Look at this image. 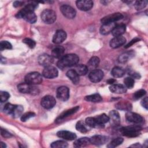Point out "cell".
Returning a JSON list of instances; mask_svg holds the SVG:
<instances>
[{
	"instance_id": "484cf974",
	"label": "cell",
	"mask_w": 148,
	"mask_h": 148,
	"mask_svg": "<svg viewBox=\"0 0 148 148\" xmlns=\"http://www.w3.org/2000/svg\"><path fill=\"white\" fill-rule=\"evenodd\" d=\"M116 24L114 23H108L103 24L100 28V32L102 35H107L112 32L113 28L116 26Z\"/></svg>"
},
{
	"instance_id": "6da1fadb",
	"label": "cell",
	"mask_w": 148,
	"mask_h": 148,
	"mask_svg": "<svg viewBox=\"0 0 148 148\" xmlns=\"http://www.w3.org/2000/svg\"><path fill=\"white\" fill-rule=\"evenodd\" d=\"M79 61V57L75 54H68L64 56L57 62V66L60 69L75 66Z\"/></svg>"
},
{
	"instance_id": "b9f144b4",
	"label": "cell",
	"mask_w": 148,
	"mask_h": 148,
	"mask_svg": "<svg viewBox=\"0 0 148 148\" xmlns=\"http://www.w3.org/2000/svg\"><path fill=\"white\" fill-rule=\"evenodd\" d=\"M23 108L21 106H19V105H16V107L13 112V113H12V116L16 118V117H18L19 116H21L22 113L23 112Z\"/></svg>"
},
{
	"instance_id": "bcb514c9",
	"label": "cell",
	"mask_w": 148,
	"mask_h": 148,
	"mask_svg": "<svg viewBox=\"0 0 148 148\" xmlns=\"http://www.w3.org/2000/svg\"><path fill=\"white\" fill-rule=\"evenodd\" d=\"M35 116V114L34 112H27L21 115V120L22 121H26L27 120H28V119H29L31 117H34Z\"/></svg>"
},
{
	"instance_id": "60d3db41",
	"label": "cell",
	"mask_w": 148,
	"mask_h": 148,
	"mask_svg": "<svg viewBox=\"0 0 148 148\" xmlns=\"http://www.w3.org/2000/svg\"><path fill=\"white\" fill-rule=\"evenodd\" d=\"M147 4V1H138L135 2L134 6L136 10H139L145 8Z\"/></svg>"
},
{
	"instance_id": "5b68a950",
	"label": "cell",
	"mask_w": 148,
	"mask_h": 148,
	"mask_svg": "<svg viewBox=\"0 0 148 148\" xmlns=\"http://www.w3.org/2000/svg\"><path fill=\"white\" fill-rule=\"evenodd\" d=\"M40 17L43 22L46 24H52L56 20V13L51 9L44 10L40 14Z\"/></svg>"
},
{
	"instance_id": "8992f818",
	"label": "cell",
	"mask_w": 148,
	"mask_h": 148,
	"mask_svg": "<svg viewBox=\"0 0 148 148\" xmlns=\"http://www.w3.org/2000/svg\"><path fill=\"white\" fill-rule=\"evenodd\" d=\"M18 90L21 93H29L31 94H38V88L36 87H34L33 86L27 83H22L19 84L17 86Z\"/></svg>"
},
{
	"instance_id": "836d02e7",
	"label": "cell",
	"mask_w": 148,
	"mask_h": 148,
	"mask_svg": "<svg viewBox=\"0 0 148 148\" xmlns=\"http://www.w3.org/2000/svg\"><path fill=\"white\" fill-rule=\"evenodd\" d=\"M86 124L89 127L93 128H102L103 126L99 125L96 121L94 117H87L86 119Z\"/></svg>"
},
{
	"instance_id": "8d00e7d4",
	"label": "cell",
	"mask_w": 148,
	"mask_h": 148,
	"mask_svg": "<svg viewBox=\"0 0 148 148\" xmlns=\"http://www.w3.org/2000/svg\"><path fill=\"white\" fill-rule=\"evenodd\" d=\"M16 107V105H13V104L10 103H7L4 106L3 111L6 114H12V113H13Z\"/></svg>"
},
{
	"instance_id": "11a10c76",
	"label": "cell",
	"mask_w": 148,
	"mask_h": 148,
	"mask_svg": "<svg viewBox=\"0 0 148 148\" xmlns=\"http://www.w3.org/2000/svg\"><path fill=\"white\" fill-rule=\"evenodd\" d=\"M131 147H141V146H140L139 143H136V144H135V145H131Z\"/></svg>"
},
{
	"instance_id": "d6a6232c",
	"label": "cell",
	"mask_w": 148,
	"mask_h": 148,
	"mask_svg": "<svg viewBox=\"0 0 148 148\" xmlns=\"http://www.w3.org/2000/svg\"><path fill=\"white\" fill-rule=\"evenodd\" d=\"M74 70L77 72V73L79 76L85 75L88 71L87 66L85 65H83V64L77 65Z\"/></svg>"
},
{
	"instance_id": "4dcf8cb0",
	"label": "cell",
	"mask_w": 148,
	"mask_h": 148,
	"mask_svg": "<svg viewBox=\"0 0 148 148\" xmlns=\"http://www.w3.org/2000/svg\"><path fill=\"white\" fill-rule=\"evenodd\" d=\"M124 73H125L124 70L122 68H120L119 66L114 67L111 71L112 75L116 78L121 77L122 76H124Z\"/></svg>"
},
{
	"instance_id": "2e32d148",
	"label": "cell",
	"mask_w": 148,
	"mask_h": 148,
	"mask_svg": "<svg viewBox=\"0 0 148 148\" xmlns=\"http://www.w3.org/2000/svg\"><path fill=\"white\" fill-rule=\"evenodd\" d=\"M66 38V32L61 29L57 30L53 37V42L56 44H60Z\"/></svg>"
},
{
	"instance_id": "db71d44e",
	"label": "cell",
	"mask_w": 148,
	"mask_h": 148,
	"mask_svg": "<svg viewBox=\"0 0 148 148\" xmlns=\"http://www.w3.org/2000/svg\"><path fill=\"white\" fill-rule=\"evenodd\" d=\"M108 83L109 84H113L115 82H116V80L115 79H109L108 81H107Z\"/></svg>"
},
{
	"instance_id": "ffe728a7",
	"label": "cell",
	"mask_w": 148,
	"mask_h": 148,
	"mask_svg": "<svg viewBox=\"0 0 148 148\" xmlns=\"http://www.w3.org/2000/svg\"><path fill=\"white\" fill-rule=\"evenodd\" d=\"M57 135L61 138L67 140H73L76 138V135L72 132L68 131H59L57 133Z\"/></svg>"
},
{
	"instance_id": "f907efd6",
	"label": "cell",
	"mask_w": 148,
	"mask_h": 148,
	"mask_svg": "<svg viewBox=\"0 0 148 148\" xmlns=\"http://www.w3.org/2000/svg\"><path fill=\"white\" fill-rule=\"evenodd\" d=\"M139 40H140V39L138 38H135L133 39L132 40H131V41L125 46V48H128L129 47H130L131 46H132L133 44H134V43H136L137 42H138Z\"/></svg>"
},
{
	"instance_id": "603a6c76",
	"label": "cell",
	"mask_w": 148,
	"mask_h": 148,
	"mask_svg": "<svg viewBox=\"0 0 148 148\" xmlns=\"http://www.w3.org/2000/svg\"><path fill=\"white\" fill-rule=\"evenodd\" d=\"M135 56V53L132 51H128L120 54L119 57V61L120 63H125L131 60Z\"/></svg>"
},
{
	"instance_id": "30bf717a",
	"label": "cell",
	"mask_w": 148,
	"mask_h": 148,
	"mask_svg": "<svg viewBox=\"0 0 148 148\" xmlns=\"http://www.w3.org/2000/svg\"><path fill=\"white\" fill-rule=\"evenodd\" d=\"M58 70L51 65L45 66L42 72V75L48 79H53L56 77L58 76Z\"/></svg>"
},
{
	"instance_id": "9c48e42d",
	"label": "cell",
	"mask_w": 148,
	"mask_h": 148,
	"mask_svg": "<svg viewBox=\"0 0 148 148\" xmlns=\"http://www.w3.org/2000/svg\"><path fill=\"white\" fill-rule=\"evenodd\" d=\"M60 10L65 17L69 19L74 18L76 14L75 9L68 5H63L61 6Z\"/></svg>"
},
{
	"instance_id": "e0dca14e",
	"label": "cell",
	"mask_w": 148,
	"mask_h": 148,
	"mask_svg": "<svg viewBox=\"0 0 148 148\" xmlns=\"http://www.w3.org/2000/svg\"><path fill=\"white\" fill-rule=\"evenodd\" d=\"M109 118L110 121V124L116 127L120 124V116L119 112L116 110H111L109 113Z\"/></svg>"
},
{
	"instance_id": "8fae6325",
	"label": "cell",
	"mask_w": 148,
	"mask_h": 148,
	"mask_svg": "<svg viewBox=\"0 0 148 148\" xmlns=\"http://www.w3.org/2000/svg\"><path fill=\"white\" fill-rule=\"evenodd\" d=\"M57 97L62 101H67L69 97V90L66 86L59 87L57 90Z\"/></svg>"
},
{
	"instance_id": "d590c367",
	"label": "cell",
	"mask_w": 148,
	"mask_h": 148,
	"mask_svg": "<svg viewBox=\"0 0 148 148\" xmlns=\"http://www.w3.org/2000/svg\"><path fill=\"white\" fill-rule=\"evenodd\" d=\"M50 146L53 148H65L68 147V143L64 140H57L53 142Z\"/></svg>"
},
{
	"instance_id": "ba28073f",
	"label": "cell",
	"mask_w": 148,
	"mask_h": 148,
	"mask_svg": "<svg viewBox=\"0 0 148 148\" xmlns=\"http://www.w3.org/2000/svg\"><path fill=\"white\" fill-rule=\"evenodd\" d=\"M56 103L55 98L51 95H46L42 98L40 104L43 108L46 109H51Z\"/></svg>"
},
{
	"instance_id": "ee69618b",
	"label": "cell",
	"mask_w": 148,
	"mask_h": 148,
	"mask_svg": "<svg viewBox=\"0 0 148 148\" xmlns=\"http://www.w3.org/2000/svg\"><path fill=\"white\" fill-rule=\"evenodd\" d=\"M23 42L25 44H26L31 49L34 48L35 45H36L35 42L34 40H32V39H31L30 38H24L23 40Z\"/></svg>"
},
{
	"instance_id": "4fadbf2b",
	"label": "cell",
	"mask_w": 148,
	"mask_h": 148,
	"mask_svg": "<svg viewBox=\"0 0 148 148\" xmlns=\"http://www.w3.org/2000/svg\"><path fill=\"white\" fill-rule=\"evenodd\" d=\"M125 118L128 122L134 124L141 123L143 120V117L140 115L131 111H128L126 113Z\"/></svg>"
},
{
	"instance_id": "7a4b0ae2",
	"label": "cell",
	"mask_w": 148,
	"mask_h": 148,
	"mask_svg": "<svg viewBox=\"0 0 148 148\" xmlns=\"http://www.w3.org/2000/svg\"><path fill=\"white\" fill-rule=\"evenodd\" d=\"M17 18H24L27 22L34 24L37 20V17L34 11L30 10L24 7L21 10H20L16 16Z\"/></svg>"
},
{
	"instance_id": "4316f807",
	"label": "cell",
	"mask_w": 148,
	"mask_h": 148,
	"mask_svg": "<svg viewBox=\"0 0 148 148\" xmlns=\"http://www.w3.org/2000/svg\"><path fill=\"white\" fill-rule=\"evenodd\" d=\"M65 52V49L64 47L61 46H58L55 47L51 51V56L56 58H61L64 56Z\"/></svg>"
},
{
	"instance_id": "5bb4252c",
	"label": "cell",
	"mask_w": 148,
	"mask_h": 148,
	"mask_svg": "<svg viewBox=\"0 0 148 148\" xmlns=\"http://www.w3.org/2000/svg\"><path fill=\"white\" fill-rule=\"evenodd\" d=\"M76 3L77 8L82 11H88L93 6V2L90 0L77 1Z\"/></svg>"
},
{
	"instance_id": "3957f363",
	"label": "cell",
	"mask_w": 148,
	"mask_h": 148,
	"mask_svg": "<svg viewBox=\"0 0 148 148\" xmlns=\"http://www.w3.org/2000/svg\"><path fill=\"white\" fill-rule=\"evenodd\" d=\"M141 130H142V128L140 126L134 125L123 127L122 128H121L120 131L124 136L132 138V137H136L139 136Z\"/></svg>"
},
{
	"instance_id": "7c38bea8",
	"label": "cell",
	"mask_w": 148,
	"mask_h": 148,
	"mask_svg": "<svg viewBox=\"0 0 148 148\" xmlns=\"http://www.w3.org/2000/svg\"><path fill=\"white\" fill-rule=\"evenodd\" d=\"M103 77V72L102 71L98 69H94L90 72L88 75L89 79L93 83L99 82Z\"/></svg>"
},
{
	"instance_id": "ab89813d",
	"label": "cell",
	"mask_w": 148,
	"mask_h": 148,
	"mask_svg": "<svg viewBox=\"0 0 148 148\" xmlns=\"http://www.w3.org/2000/svg\"><path fill=\"white\" fill-rule=\"evenodd\" d=\"M124 86L128 88H132L134 86V80L131 77H127L124 80Z\"/></svg>"
},
{
	"instance_id": "ac0fdd59",
	"label": "cell",
	"mask_w": 148,
	"mask_h": 148,
	"mask_svg": "<svg viewBox=\"0 0 148 148\" xmlns=\"http://www.w3.org/2000/svg\"><path fill=\"white\" fill-rule=\"evenodd\" d=\"M90 139L91 143L96 146L102 145L108 141V138L106 136L101 135H94Z\"/></svg>"
},
{
	"instance_id": "52a82bcc",
	"label": "cell",
	"mask_w": 148,
	"mask_h": 148,
	"mask_svg": "<svg viewBox=\"0 0 148 148\" xmlns=\"http://www.w3.org/2000/svg\"><path fill=\"white\" fill-rule=\"evenodd\" d=\"M123 18V15L120 13H114L108 16L103 17L101 21L103 24H108V23H114L117 21H119Z\"/></svg>"
},
{
	"instance_id": "9a60e30c",
	"label": "cell",
	"mask_w": 148,
	"mask_h": 148,
	"mask_svg": "<svg viewBox=\"0 0 148 148\" xmlns=\"http://www.w3.org/2000/svg\"><path fill=\"white\" fill-rule=\"evenodd\" d=\"M53 62V58L51 56H50L47 54H43L39 56L38 57V62L40 65L47 66L51 65Z\"/></svg>"
},
{
	"instance_id": "d4e9b609",
	"label": "cell",
	"mask_w": 148,
	"mask_h": 148,
	"mask_svg": "<svg viewBox=\"0 0 148 148\" xmlns=\"http://www.w3.org/2000/svg\"><path fill=\"white\" fill-rule=\"evenodd\" d=\"M90 143H91L90 139L87 137H83L76 139L74 142L73 146L75 147H82L88 145Z\"/></svg>"
},
{
	"instance_id": "681fc988",
	"label": "cell",
	"mask_w": 148,
	"mask_h": 148,
	"mask_svg": "<svg viewBox=\"0 0 148 148\" xmlns=\"http://www.w3.org/2000/svg\"><path fill=\"white\" fill-rule=\"evenodd\" d=\"M128 75H130V77L132 78H135V79H139L140 77V75L138 73H136L134 71H131L128 72Z\"/></svg>"
},
{
	"instance_id": "f6af8a7d",
	"label": "cell",
	"mask_w": 148,
	"mask_h": 148,
	"mask_svg": "<svg viewBox=\"0 0 148 148\" xmlns=\"http://www.w3.org/2000/svg\"><path fill=\"white\" fill-rule=\"evenodd\" d=\"M12 48V46L10 42L6 40H3L0 43V50L2 51L5 49H11Z\"/></svg>"
},
{
	"instance_id": "c3c4849f",
	"label": "cell",
	"mask_w": 148,
	"mask_h": 148,
	"mask_svg": "<svg viewBox=\"0 0 148 148\" xmlns=\"http://www.w3.org/2000/svg\"><path fill=\"white\" fill-rule=\"evenodd\" d=\"M1 134L3 138H9L12 136V135L9 131L3 128H1Z\"/></svg>"
},
{
	"instance_id": "277c9868",
	"label": "cell",
	"mask_w": 148,
	"mask_h": 148,
	"mask_svg": "<svg viewBox=\"0 0 148 148\" xmlns=\"http://www.w3.org/2000/svg\"><path fill=\"white\" fill-rule=\"evenodd\" d=\"M42 75L37 72H33L28 73L25 76V82L31 85L38 84L42 82Z\"/></svg>"
},
{
	"instance_id": "74e56055",
	"label": "cell",
	"mask_w": 148,
	"mask_h": 148,
	"mask_svg": "<svg viewBox=\"0 0 148 148\" xmlns=\"http://www.w3.org/2000/svg\"><path fill=\"white\" fill-rule=\"evenodd\" d=\"M123 142V139L121 138H117L112 140L107 146L109 148H113L121 145Z\"/></svg>"
},
{
	"instance_id": "f5cc1de1",
	"label": "cell",
	"mask_w": 148,
	"mask_h": 148,
	"mask_svg": "<svg viewBox=\"0 0 148 148\" xmlns=\"http://www.w3.org/2000/svg\"><path fill=\"white\" fill-rule=\"evenodd\" d=\"M23 3H24V2H23V1H15L13 3V6L15 8L19 7V6H21Z\"/></svg>"
},
{
	"instance_id": "e575fe53",
	"label": "cell",
	"mask_w": 148,
	"mask_h": 148,
	"mask_svg": "<svg viewBox=\"0 0 148 148\" xmlns=\"http://www.w3.org/2000/svg\"><path fill=\"white\" fill-rule=\"evenodd\" d=\"M95 119L96 120L97 122L101 125L103 126L104 124H105L106 123L108 122L109 120V116H107L105 114H102L98 116H97L96 117H94Z\"/></svg>"
},
{
	"instance_id": "7402d4cb",
	"label": "cell",
	"mask_w": 148,
	"mask_h": 148,
	"mask_svg": "<svg viewBox=\"0 0 148 148\" xmlns=\"http://www.w3.org/2000/svg\"><path fill=\"white\" fill-rule=\"evenodd\" d=\"M109 90L111 92L116 94H123L126 92V87L120 84H113L109 87Z\"/></svg>"
},
{
	"instance_id": "f546056e",
	"label": "cell",
	"mask_w": 148,
	"mask_h": 148,
	"mask_svg": "<svg viewBox=\"0 0 148 148\" xmlns=\"http://www.w3.org/2000/svg\"><path fill=\"white\" fill-rule=\"evenodd\" d=\"M116 108L119 110H125V111H131L132 109V105L131 103L126 101H123L119 102L116 105Z\"/></svg>"
},
{
	"instance_id": "816d5d0a",
	"label": "cell",
	"mask_w": 148,
	"mask_h": 148,
	"mask_svg": "<svg viewBox=\"0 0 148 148\" xmlns=\"http://www.w3.org/2000/svg\"><path fill=\"white\" fill-rule=\"evenodd\" d=\"M147 102H148V99L147 97H145L142 101H141V105L143 107H144L146 109H147Z\"/></svg>"
},
{
	"instance_id": "7bdbcfd3",
	"label": "cell",
	"mask_w": 148,
	"mask_h": 148,
	"mask_svg": "<svg viewBox=\"0 0 148 148\" xmlns=\"http://www.w3.org/2000/svg\"><path fill=\"white\" fill-rule=\"evenodd\" d=\"M146 93V91L143 89H140L136 91L133 95V98L135 100L139 99V98L143 97Z\"/></svg>"
},
{
	"instance_id": "f35d334b",
	"label": "cell",
	"mask_w": 148,
	"mask_h": 148,
	"mask_svg": "<svg viewBox=\"0 0 148 148\" xmlns=\"http://www.w3.org/2000/svg\"><path fill=\"white\" fill-rule=\"evenodd\" d=\"M76 129L78 131H79L80 132H82V133H86L88 131V129L87 128L86 125L82 121H79L76 123Z\"/></svg>"
},
{
	"instance_id": "cb8c5ba5",
	"label": "cell",
	"mask_w": 148,
	"mask_h": 148,
	"mask_svg": "<svg viewBox=\"0 0 148 148\" xmlns=\"http://www.w3.org/2000/svg\"><path fill=\"white\" fill-rule=\"evenodd\" d=\"M125 29H126L125 25L123 24H118V25H116L112 33L114 37L120 36H122V35L125 32Z\"/></svg>"
},
{
	"instance_id": "f1b7e54d",
	"label": "cell",
	"mask_w": 148,
	"mask_h": 148,
	"mask_svg": "<svg viewBox=\"0 0 148 148\" xmlns=\"http://www.w3.org/2000/svg\"><path fill=\"white\" fill-rule=\"evenodd\" d=\"M67 77L72 82L75 84H77L79 82V75L74 69L68 70L66 72Z\"/></svg>"
},
{
	"instance_id": "d6986e66",
	"label": "cell",
	"mask_w": 148,
	"mask_h": 148,
	"mask_svg": "<svg viewBox=\"0 0 148 148\" xmlns=\"http://www.w3.org/2000/svg\"><path fill=\"white\" fill-rule=\"evenodd\" d=\"M126 42L125 38L123 36L113 38L110 41V46L113 49L118 48L123 45Z\"/></svg>"
},
{
	"instance_id": "9f6ffc18",
	"label": "cell",
	"mask_w": 148,
	"mask_h": 148,
	"mask_svg": "<svg viewBox=\"0 0 148 148\" xmlns=\"http://www.w3.org/2000/svg\"><path fill=\"white\" fill-rule=\"evenodd\" d=\"M1 147L2 148H5L6 147V145L3 142H1Z\"/></svg>"
},
{
	"instance_id": "83f0119b",
	"label": "cell",
	"mask_w": 148,
	"mask_h": 148,
	"mask_svg": "<svg viewBox=\"0 0 148 148\" xmlns=\"http://www.w3.org/2000/svg\"><path fill=\"white\" fill-rule=\"evenodd\" d=\"M99 61L100 60L98 57L95 56L92 57L87 62V64L86 65L88 68V70L92 71L94 69H95L98 66Z\"/></svg>"
},
{
	"instance_id": "1f68e13d",
	"label": "cell",
	"mask_w": 148,
	"mask_h": 148,
	"mask_svg": "<svg viewBox=\"0 0 148 148\" xmlns=\"http://www.w3.org/2000/svg\"><path fill=\"white\" fill-rule=\"evenodd\" d=\"M85 100L91 102H99L102 101V97L99 94H94L87 95L85 97Z\"/></svg>"
},
{
	"instance_id": "44dd1931",
	"label": "cell",
	"mask_w": 148,
	"mask_h": 148,
	"mask_svg": "<svg viewBox=\"0 0 148 148\" xmlns=\"http://www.w3.org/2000/svg\"><path fill=\"white\" fill-rule=\"evenodd\" d=\"M79 109V106H75L73 108H71L70 109H68L67 110H66L65 112H64L62 113H61L59 117L56 119V121L57 122H60L61 121H62L64 118L68 117L72 114H73V113H76L77 111H78V110Z\"/></svg>"
},
{
	"instance_id": "7dc6e473",
	"label": "cell",
	"mask_w": 148,
	"mask_h": 148,
	"mask_svg": "<svg viewBox=\"0 0 148 148\" xmlns=\"http://www.w3.org/2000/svg\"><path fill=\"white\" fill-rule=\"evenodd\" d=\"M10 97L9 94L6 91H1L0 92V100L1 102H4L6 101Z\"/></svg>"
}]
</instances>
